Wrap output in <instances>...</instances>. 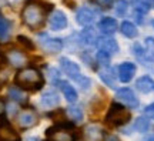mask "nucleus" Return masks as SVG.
<instances>
[{
  "mask_svg": "<svg viewBox=\"0 0 154 141\" xmlns=\"http://www.w3.org/2000/svg\"><path fill=\"white\" fill-rule=\"evenodd\" d=\"M14 83L19 88L22 90H29V91H36L40 90L44 84L43 74L34 69V67H27L23 69L22 71H19L14 77Z\"/></svg>",
  "mask_w": 154,
  "mask_h": 141,
  "instance_id": "1",
  "label": "nucleus"
},
{
  "mask_svg": "<svg viewBox=\"0 0 154 141\" xmlns=\"http://www.w3.org/2000/svg\"><path fill=\"white\" fill-rule=\"evenodd\" d=\"M46 11H47V9L43 7L42 5L34 3V2H29L22 10L23 23H24L29 29H32V30L40 29L44 24Z\"/></svg>",
  "mask_w": 154,
  "mask_h": 141,
  "instance_id": "2",
  "label": "nucleus"
},
{
  "mask_svg": "<svg viewBox=\"0 0 154 141\" xmlns=\"http://www.w3.org/2000/svg\"><path fill=\"white\" fill-rule=\"evenodd\" d=\"M130 120H131L130 110L126 109L120 103H113L110 106L109 111H107V114H106L104 123L110 128H116V127H121V125L127 124Z\"/></svg>",
  "mask_w": 154,
  "mask_h": 141,
  "instance_id": "3",
  "label": "nucleus"
},
{
  "mask_svg": "<svg viewBox=\"0 0 154 141\" xmlns=\"http://www.w3.org/2000/svg\"><path fill=\"white\" fill-rule=\"evenodd\" d=\"M60 67L63 73L69 76L72 80H74L76 83H79V86L82 87L83 90H87L91 81H90V78H87L86 76H83L82 71H80V67L77 63L72 61L70 59H67V57H61L60 59Z\"/></svg>",
  "mask_w": 154,
  "mask_h": 141,
  "instance_id": "4",
  "label": "nucleus"
},
{
  "mask_svg": "<svg viewBox=\"0 0 154 141\" xmlns=\"http://www.w3.org/2000/svg\"><path fill=\"white\" fill-rule=\"evenodd\" d=\"M73 128H74V125L72 123L61 121V123H57L53 127L47 128L46 136L53 141H73L74 140V136L72 134Z\"/></svg>",
  "mask_w": 154,
  "mask_h": 141,
  "instance_id": "5",
  "label": "nucleus"
},
{
  "mask_svg": "<svg viewBox=\"0 0 154 141\" xmlns=\"http://www.w3.org/2000/svg\"><path fill=\"white\" fill-rule=\"evenodd\" d=\"M116 98H117L119 101H121L123 106H127L128 109H137L138 107V98H137V96L134 94V91H133L131 88L124 87V88L117 90Z\"/></svg>",
  "mask_w": 154,
  "mask_h": 141,
  "instance_id": "6",
  "label": "nucleus"
},
{
  "mask_svg": "<svg viewBox=\"0 0 154 141\" xmlns=\"http://www.w3.org/2000/svg\"><path fill=\"white\" fill-rule=\"evenodd\" d=\"M38 43L42 46V49L47 53H59L63 49V41L60 38L49 37L47 34H40L38 36Z\"/></svg>",
  "mask_w": 154,
  "mask_h": 141,
  "instance_id": "7",
  "label": "nucleus"
},
{
  "mask_svg": "<svg viewBox=\"0 0 154 141\" xmlns=\"http://www.w3.org/2000/svg\"><path fill=\"white\" fill-rule=\"evenodd\" d=\"M0 141H20L17 131L5 117H0Z\"/></svg>",
  "mask_w": 154,
  "mask_h": 141,
  "instance_id": "8",
  "label": "nucleus"
},
{
  "mask_svg": "<svg viewBox=\"0 0 154 141\" xmlns=\"http://www.w3.org/2000/svg\"><path fill=\"white\" fill-rule=\"evenodd\" d=\"M17 123L22 128H32L37 124V114L32 109H24L17 115Z\"/></svg>",
  "mask_w": 154,
  "mask_h": 141,
  "instance_id": "9",
  "label": "nucleus"
},
{
  "mask_svg": "<svg viewBox=\"0 0 154 141\" xmlns=\"http://www.w3.org/2000/svg\"><path fill=\"white\" fill-rule=\"evenodd\" d=\"M97 47L99 50H103L106 53H109V54H116L117 51H119V44L116 41L113 37L110 36H101V37H97Z\"/></svg>",
  "mask_w": 154,
  "mask_h": 141,
  "instance_id": "10",
  "label": "nucleus"
},
{
  "mask_svg": "<svg viewBox=\"0 0 154 141\" xmlns=\"http://www.w3.org/2000/svg\"><path fill=\"white\" fill-rule=\"evenodd\" d=\"M136 70H137V67H136L134 63H130V61L121 63V64L119 66V78H120L123 83H128L133 77H134Z\"/></svg>",
  "mask_w": 154,
  "mask_h": 141,
  "instance_id": "11",
  "label": "nucleus"
},
{
  "mask_svg": "<svg viewBox=\"0 0 154 141\" xmlns=\"http://www.w3.org/2000/svg\"><path fill=\"white\" fill-rule=\"evenodd\" d=\"M6 60H7L13 67H23V66L26 64V61H27L24 53L20 51V50H16V49L7 50V53H6Z\"/></svg>",
  "mask_w": 154,
  "mask_h": 141,
  "instance_id": "12",
  "label": "nucleus"
},
{
  "mask_svg": "<svg viewBox=\"0 0 154 141\" xmlns=\"http://www.w3.org/2000/svg\"><path fill=\"white\" fill-rule=\"evenodd\" d=\"M94 19H96V11L91 10L90 7H82L77 11L76 20L82 26H90L94 22Z\"/></svg>",
  "mask_w": 154,
  "mask_h": 141,
  "instance_id": "13",
  "label": "nucleus"
},
{
  "mask_svg": "<svg viewBox=\"0 0 154 141\" xmlns=\"http://www.w3.org/2000/svg\"><path fill=\"white\" fill-rule=\"evenodd\" d=\"M49 22H50V27L57 32V30H63V29L67 26V17L63 11L56 10L51 13Z\"/></svg>",
  "mask_w": 154,
  "mask_h": 141,
  "instance_id": "14",
  "label": "nucleus"
},
{
  "mask_svg": "<svg viewBox=\"0 0 154 141\" xmlns=\"http://www.w3.org/2000/svg\"><path fill=\"white\" fill-rule=\"evenodd\" d=\"M40 103L46 109H54V107H57L60 104V96L56 91H53V90L44 91L42 98H40Z\"/></svg>",
  "mask_w": 154,
  "mask_h": 141,
  "instance_id": "15",
  "label": "nucleus"
},
{
  "mask_svg": "<svg viewBox=\"0 0 154 141\" xmlns=\"http://www.w3.org/2000/svg\"><path fill=\"white\" fill-rule=\"evenodd\" d=\"M56 84H59L61 93L64 94V97H66V100L69 101V103H76L77 101V91H76V88H74L70 83L63 81V80H59Z\"/></svg>",
  "mask_w": 154,
  "mask_h": 141,
  "instance_id": "16",
  "label": "nucleus"
},
{
  "mask_svg": "<svg viewBox=\"0 0 154 141\" xmlns=\"http://www.w3.org/2000/svg\"><path fill=\"white\" fill-rule=\"evenodd\" d=\"M99 30L103 33V36H110L117 30V22L113 17H104L101 22L99 23Z\"/></svg>",
  "mask_w": 154,
  "mask_h": 141,
  "instance_id": "17",
  "label": "nucleus"
},
{
  "mask_svg": "<svg viewBox=\"0 0 154 141\" xmlns=\"http://www.w3.org/2000/svg\"><path fill=\"white\" fill-rule=\"evenodd\" d=\"M84 137L87 141H101L103 138V130L99 125H88L84 130Z\"/></svg>",
  "mask_w": 154,
  "mask_h": 141,
  "instance_id": "18",
  "label": "nucleus"
},
{
  "mask_svg": "<svg viewBox=\"0 0 154 141\" xmlns=\"http://www.w3.org/2000/svg\"><path fill=\"white\" fill-rule=\"evenodd\" d=\"M150 0H136L134 3V14H136V19L138 22H141V17L150 10Z\"/></svg>",
  "mask_w": 154,
  "mask_h": 141,
  "instance_id": "19",
  "label": "nucleus"
},
{
  "mask_svg": "<svg viewBox=\"0 0 154 141\" xmlns=\"http://www.w3.org/2000/svg\"><path fill=\"white\" fill-rule=\"evenodd\" d=\"M136 87H137L138 91L141 93H151L154 91V81L149 76H143L136 81Z\"/></svg>",
  "mask_w": 154,
  "mask_h": 141,
  "instance_id": "20",
  "label": "nucleus"
},
{
  "mask_svg": "<svg viewBox=\"0 0 154 141\" xmlns=\"http://www.w3.org/2000/svg\"><path fill=\"white\" fill-rule=\"evenodd\" d=\"M10 32H11V24L10 22L0 14V41H6L10 37Z\"/></svg>",
  "mask_w": 154,
  "mask_h": 141,
  "instance_id": "21",
  "label": "nucleus"
},
{
  "mask_svg": "<svg viewBox=\"0 0 154 141\" xmlns=\"http://www.w3.org/2000/svg\"><path fill=\"white\" fill-rule=\"evenodd\" d=\"M99 76L109 87H116L114 74H113V70L110 69V66H109V67H103V69H100Z\"/></svg>",
  "mask_w": 154,
  "mask_h": 141,
  "instance_id": "22",
  "label": "nucleus"
},
{
  "mask_svg": "<svg viewBox=\"0 0 154 141\" xmlns=\"http://www.w3.org/2000/svg\"><path fill=\"white\" fill-rule=\"evenodd\" d=\"M120 30L126 37H130V38L137 37V34H138V30H137V27H136V24H133L131 22H123L121 23Z\"/></svg>",
  "mask_w": 154,
  "mask_h": 141,
  "instance_id": "23",
  "label": "nucleus"
},
{
  "mask_svg": "<svg viewBox=\"0 0 154 141\" xmlns=\"http://www.w3.org/2000/svg\"><path fill=\"white\" fill-rule=\"evenodd\" d=\"M9 97H10L11 100H14L16 103H24V101L27 100V97H26V94L23 93V90L19 88L17 86L9 88Z\"/></svg>",
  "mask_w": 154,
  "mask_h": 141,
  "instance_id": "24",
  "label": "nucleus"
},
{
  "mask_svg": "<svg viewBox=\"0 0 154 141\" xmlns=\"http://www.w3.org/2000/svg\"><path fill=\"white\" fill-rule=\"evenodd\" d=\"M82 40H83V43L91 46V44H96L97 37H96V34H94V32L91 29H86V30L82 33Z\"/></svg>",
  "mask_w": 154,
  "mask_h": 141,
  "instance_id": "25",
  "label": "nucleus"
},
{
  "mask_svg": "<svg viewBox=\"0 0 154 141\" xmlns=\"http://www.w3.org/2000/svg\"><path fill=\"white\" fill-rule=\"evenodd\" d=\"M144 46H146V56L154 61V38L147 37L144 40Z\"/></svg>",
  "mask_w": 154,
  "mask_h": 141,
  "instance_id": "26",
  "label": "nucleus"
},
{
  "mask_svg": "<svg viewBox=\"0 0 154 141\" xmlns=\"http://www.w3.org/2000/svg\"><path fill=\"white\" fill-rule=\"evenodd\" d=\"M67 114L72 117V120L74 121H82L83 120V110L80 107H69L67 109Z\"/></svg>",
  "mask_w": 154,
  "mask_h": 141,
  "instance_id": "27",
  "label": "nucleus"
},
{
  "mask_svg": "<svg viewBox=\"0 0 154 141\" xmlns=\"http://www.w3.org/2000/svg\"><path fill=\"white\" fill-rule=\"evenodd\" d=\"M127 9H128V3H127L126 0H117L116 2V6H114V11L116 14H119V16H124L126 14Z\"/></svg>",
  "mask_w": 154,
  "mask_h": 141,
  "instance_id": "28",
  "label": "nucleus"
},
{
  "mask_svg": "<svg viewBox=\"0 0 154 141\" xmlns=\"http://www.w3.org/2000/svg\"><path fill=\"white\" fill-rule=\"evenodd\" d=\"M150 125V121L147 118H144V117H138L137 120H136V123H134V128L137 131H140V133H144V131L149 128Z\"/></svg>",
  "mask_w": 154,
  "mask_h": 141,
  "instance_id": "29",
  "label": "nucleus"
},
{
  "mask_svg": "<svg viewBox=\"0 0 154 141\" xmlns=\"http://www.w3.org/2000/svg\"><path fill=\"white\" fill-rule=\"evenodd\" d=\"M110 57L111 56L109 54V53L103 51V50H99V51H97V61H99L103 67H109V66H110Z\"/></svg>",
  "mask_w": 154,
  "mask_h": 141,
  "instance_id": "30",
  "label": "nucleus"
},
{
  "mask_svg": "<svg viewBox=\"0 0 154 141\" xmlns=\"http://www.w3.org/2000/svg\"><path fill=\"white\" fill-rule=\"evenodd\" d=\"M17 43L22 44L26 50H34V44L32 43V40L27 38L26 36H19V37H17Z\"/></svg>",
  "mask_w": 154,
  "mask_h": 141,
  "instance_id": "31",
  "label": "nucleus"
},
{
  "mask_svg": "<svg viewBox=\"0 0 154 141\" xmlns=\"http://www.w3.org/2000/svg\"><path fill=\"white\" fill-rule=\"evenodd\" d=\"M144 113L147 114V115H150V117H154V103L147 106V107L144 109Z\"/></svg>",
  "mask_w": 154,
  "mask_h": 141,
  "instance_id": "32",
  "label": "nucleus"
},
{
  "mask_svg": "<svg viewBox=\"0 0 154 141\" xmlns=\"http://www.w3.org/2000/svg\"><path fill=\"white\" fill-rule=\"evenodd\" d=\"M113 2H114V0H97V3H99L100 6H103V7H110Z\"/></svg>",
  "mask_w": 154,
  "mask_h": 141,
  "instance_id": "33",
  "label": "nucleus"
},
{
  "mask_svg": "<svg viewBox=\"0 0 154 141\" xmlns=\"http://www.w3.org/2000/svg\"><path fill=\"white\" fill-rule=\"evenodd\" d=\"M103 141H120V140H119L116 136H107V137H104Z\"/></svg>",
  "mask_w": 154,
  "mask_h": 141,
  "instance_id": "34",
  "label": "nucleus"
},
{
  "mask_svg": "<svg viewBox=\"0 0 154 141\" xmlns=\"http://www.w3.org/2000/svg\"><path fill=\"white\" fill-rule=\"evenodd\" d=\"M3 111H5V103H3V100L0 98V115L3 114Z\"/></svg>",
  "mask_w": 154,
  "mask_h": 141,
  "instance_id": "35",
  "label": "nucleus"
},
{
  "mask_svg": "<svg viewBox=\"0 0 154 141\" xmlns=\"http://www.w3.org/2000/svg\"><path fill=\"white\" fill-rule=\"evenodd\" d=\"M149 141H154V136H153V137H150V138H149Z\"/></svg>",
  "mask_w": 154,
  "mask_h": 141,
  "instance_id": "36",
  "label": "nucleus"
},
{
  "mask_svg": "<svg viewBox=\"0 0 154 141\" xmlns=\"http://www.w3.org/2000/svg\"><path fill=\"white\" fill-rule=\"evenodd\" d=\"M150 3H151V6H154V0H150Z\"/></svg>",
  "mask_w": 154,
  "mask_h": 141,
  "instance_id": "37",
  "label": "nucleus"
},
{
  "mask_svg": "<svg viewBox=\"0 0 154 141\" xmlns=\"http://www.w3.org/2000/svg\"><path fill=\"white\" fill-rule=\"evenodd\" d=\"M49 141H53V140H49Z\"/></svg>",
  "mask_w": 154,
  "mask_h": 141,
  "instance_id": "38",
  "label": "nucleus"
}]
</instances>
